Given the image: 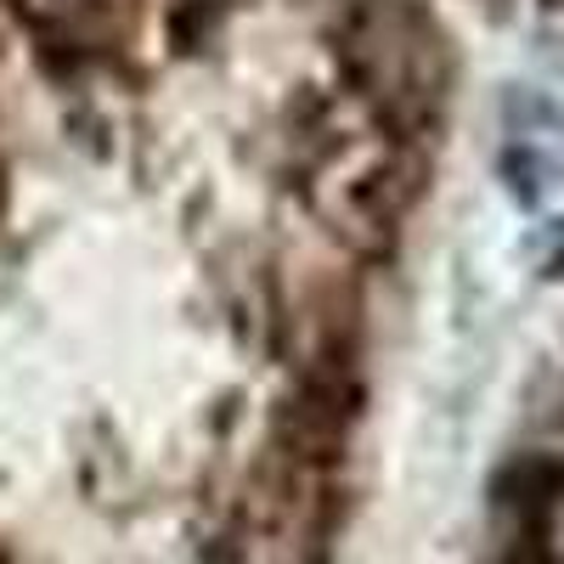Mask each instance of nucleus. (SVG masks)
<instances>
[{"instance_id":"1","label":"nucleus","mask_w":564,"mask_h":564,"mask_svg":"<svg viewBox=\"0 0 564 564\" xmlns=\"http://www.w3.org/2000/svg\"><path fill=\"white\" fill-rule=\"evenodd\" d=\"M339 63L390 141L417 148L441 124L457 57L446 29L417 0H361L339 34Z\"/></svg>"},{"instance_id":"4","label":"nucleus","mask_w":564,"mask_h":564,"mask_svg":"<svg viewBox=\"0 0 564 564\" xmlns=\"http://www.w3.org/2000/svg\"><path fill=\"white\" fill-rule=\"evenodd\" d=\"M7 7L45 45V57H52V52L90 57V52L119 45V12H113V0H7Z\"/></svg>"},{"instance_id":"5","label":"nucleus","mask_w":564,"mask_h":564,"mask_svg":"<svg viewBox=\"0 0 564 564\" xmlns=\"http://www.w3.org/2000/svg\"><path fill=\"white\" fill-rule=\"evenodd\" d=\"M497 175H502L508 198L520 209H542L558 193V181H564V159L547 153V141H536V130L508 124V148L497 159Z\"/></svg>"},{"instance_id":"3","label":"nucleus","mask_w":564,"mask_h":564,"mask_svg":"<svg viewBox=\"0 0 564 564\" xmlns=\"http://www.w3.org/2000/svg\"><path fill=\"white\" fill-rule=\"evenodd\" d=\"M491 508L497 520H508V531L525 542V553H547L553 525L564 513V457L558 452H520L497 468L491 480Z\"/></svg>"},{"instance_id":"2","label":"nucleus","mask_w":564,"mask_h":564,"mask_svg":"<svg viewBox=\"0 0 564 564\" xmlns=\"http://www.w3.org/2000/svg\"><path fill=\"white\" fill-rule=\"evenodd\" d=\"M423 193V159L406 141H379V148H339L316 170V209L334 220L339 238L356 249H384L401 215Z\"/></svg>"}]
</instances>
